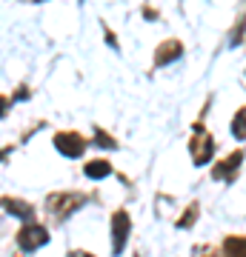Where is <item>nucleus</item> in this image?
Listing matches in <instances>:
<instances>
[{"instance_id":"obj_11","label":"nucleus","mask_w":246,"mask_h":257,"mask_svg":"<svg viewBox=\"0 0 246 257\" xmlns=\"http://www.w3.org/2000/svg\"><path fill=\"white\" fill-rule=\"evenodd\" d=\"M95 146H101V149H118V140H112L106 132H101V128H98V135H95Z\"/></svg>"},{"instance_id":"obj_12","label":"nucleus","mask_w":246,"mask_h":257,"mask_svg":"<svg viewBox=\"0 0 246 257\" xmlns=\"http://www.w3.org/2000/svg\"><path fill=\"white\" fill-rule=\"evenodd\" d=\"M243 117H246V114H243V109H240L235 114V120H232V135H235L237 140L243 138Z\"/></svg>"},{"instance_id":"obj_8","label":"nucleus","mask_w":246,"mask_h":257,"mask_svg":"<svg viewBox=\"0 0 246 257\" xmlns=\"http://www.w3.org/2000/svg\"><path fill=\"white\" fill-rule=\"evenodd\" d=\"M181 55H183L181 40H166V43H160L157 52H155V66H169V63H175Z\"/></svg>"},{"instance_id":"obj_15","label":"nucleus","mask_w":246,"mask_h":257,"mask_svg":"<svg viewBox=\"0 0 246 257\" xmlns=\"http://www.w3.org/2000/svg\"><path fill=\"white\" fill-rule=\"evenodd\" d=\"M69 257H95V254H89V251H83V248H72V251H69Z\"/></svg>"},{"instance_id":"obj_5","label":"nucleus","mask_w":246,"mask_h":257,"mask_svg":"<svg viewBox=\"0 0 246 257\" xmlns=\"http://www.w3.org/2000/svg\"><path fill=\"white\" fill-rule=\"evenodd\" d=\"M55 149L63 157H80L86 152V140L77 132H60V135H55Z\"/></svg>"},{"instance_id":"obj_1","label":"nucleus","mask_w":246,"mask_h":257,"mask_svg":"<svg viewBox=\"0 0 246 257\" xmlns=\"http://www.w3.org/2000/svg\"><path fill=\"white\" fill-rule=\"evenodd\" d=\"M83 194H74V192H57V194H49V200H46V209L49 214L55 217V220H66L72 211H77L83 206Z\"/></svg>"},{"instance_id":"obj_14","label":"nucleus","mask_w":246,"mask_h":257,"mask_svg":"<svg viewBox=\"0 0 246 257\" xmlns=\"http://www.w3.org/2000/svg\"><path fill=\"white\" fill-rule=\"evenodd\" d=\"M9 106H12V100H9V97H3V94H0V117L6 114V109H9Z\"/></svg>"},{"instance_id":"obj_3","label":"nucleus","mask_w":246,"mask_h":257,"mask_svg":"<svg viewBox=\"0 0 246 257\" xmlns=\"http://www.w3.org/2000/svg\"><path fill=\"white\" fill-rule=\"evenodd\" d=\"M49 243V231L43 226H37V223H26L23 229L18 231V246L26 248V251H37L40 246Z\"/></svg>"},{"instance_id":"obj_7","label":"nucleus","mask_w":246,"mask_h":257,"mask_svg":"<svg viewBox=\"0 0 246 257\" xmlns=\"http://www.w3.org/2000/svg\"><path fill=\"white\" fill-rule=\"evenodd\" d=\"M0 209L6 211V214H15V217H20L23 223H32V217H35V209H32L29 203L18 200V197H3V200H0Z\"/></svg>"},{"instance_id":"obj_4","label":"nucleus","mask_w":246,"mask_h":257,"mask_svg":"<svg viewBox=\"0 0 246 257\" xmlns=\"http://www.w3.org/2000/svg\"><path fill=\"white\" fill-rule=\"evenodd\" d=\"M129 229H132L129 214L123 209H118L112 214V251H115V254L123 251V246H126V240H129Z\"/></svg>"},{"instance_id":"obj_6","label":"nucleus","mask_w":246,"mask_h":257,"mask_svg":"<svg viewBox=\"0 0 246 257\" xmlns=\"http://www.w3.org/2000/svg\"><path fill=\"white\" fill-rule=\"evenodd\" d=\"M240 163H243V152H235V155H229L226 160H220V163L212 169V177H215V180H235Z\"/></svg>"},{"instance_id":"obj_2","label":"nucleus","mask_w":246,"mask_h":257,"mask_svg":"<svg viewBox=\"0 0 246 257\" xmlns=\"http://www.w3.org/2000/svg\"><path fill=\"white\" fill-rule=\"evenodd\" d=\"M189 152H192V160H195V166L209 163L212 155H215V138H212V135L201 126V123L195 126V135H192V140H189Z\"/></svg>"},{"instance_id":"obj_9","label":"nucleus","mask_w":246,"mask_h":257,"mask_svg":"<svg viewBox=\"0 0 246 257\" xmlns=\"http://www.w3.org/2000/svg\"><path fill=\"white\" fill-rule=\"evenodd\" d=\"M83 172H86V177H92V180H103V177L112 175V163L109 160H92V163L83 166Z\"/></svg>"},{"instance_id":"obj_13","label":"nucleus","mask_w":246,"mask_h":257,"mask_svg":"<svg viewBox=\"0 0 246 257\" xmlns=\"http://www.w3.org/2000/svg\"><path fill=\"white\" fill-rule=\"evenodd\" d=\"M195 217H198V206H195V203H192V209L186 211V214H183L181 220H178V226H181V229H189L192 223H195Z\"/></svg>"},{"instance_id":"obj_10","label":"nucleus","mask_w":246,"mask_h":257,"mask_svg":"<svg viewBox=\"0 0 246 257\" xmlns=\"http://www.w3.org/2000/svg\"><path fill=\"white\" fill-rule=\"evenodd\" d=\"M226 257H243V237H226Z\"/></svg>"}]
</instances>
